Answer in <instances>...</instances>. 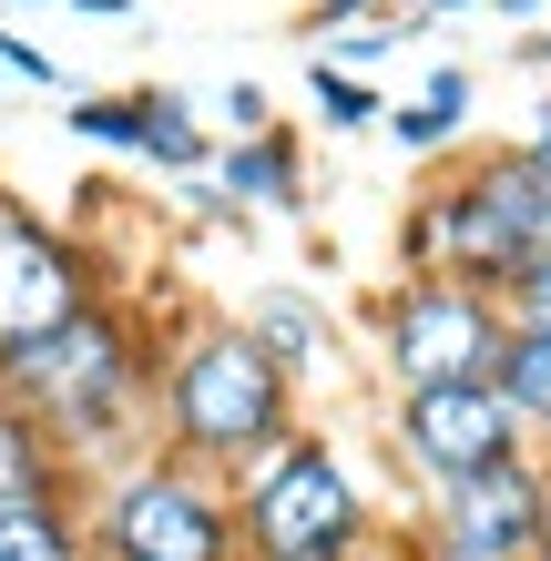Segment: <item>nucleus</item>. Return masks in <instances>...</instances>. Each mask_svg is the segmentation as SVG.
I'll list each match as a JSON object with an SVG mask.
<instances>
[{"label": "nucleus", "mask_w": 551, "mask_h": 561, "mask_svg": "<svg viewBox=\"0 0 551 561\" xmlns=\"http://www.w3.org/2000/svg\"><path fill=\"white\" fill-rule=\"evenodd\" d=\"M153 409H164V449L174 459L236 480L245 459H266L286 428H297V378H286L245 327H194V337H174L164 368H153Z\"/></svg>", "instance_id": "obj_1"}, {"label": "nucleus", "mask_w": 551, "mask_h": 561, "mask_svg": "<svg viewBox=\"0 0 551 561\" xmlns=\"http://www.w3.org/2000/svg\"><path fill=\"white\" fill-rule=\"evenodd\" d=\"M0 388L31 409L61 439V459H103V449H123V428H134V409H144V388H153V357L134 347V327H123L103 296L61 327V337H42V347H21L11 368H0Z\"/></svg>", "instance_id": "obj_2"}, {"label": "nucleus", "mask_w": 551, "mask_h": 561, "mask_svg": "<svg viewBox=\"0 0 551 561\" xmlns=\"http://www.w3.org/2000/svg\"><path fill=\"white\" fill-rule=\"evenodd\" d=\"M82 531H92V561H245L236 480L194 470L174 449L113 459L82 490Z\"/></svg>", "instance_id": "obj_3"}, {"label": "nucleus", "mask_w": 551, "mask_h": 561, "mask_svg": "<svg viewBox=\"0 0 551 561\" xmlns=\"http://www.w3.org/2000/svg\"><path fill=\"white\" fill-rule=\"evenodd\" d=\"M236 520H245V561H358L388 531L328 428H286L266 459H245Z\"/></svg>", "instance_id": "obj_4"}, {"label": "nucleus", "mask_w": 551, "mask_h": 561, "mask_svg": "<svg viewBox=\"0 0 551 561\" xmlns=\"http://www.w3.org/2000/svg\"><path fill=\"white\" fill-rule=\"evenodd\" d=\"M501 296L491 286H460V276H399L378 307V368L399 388H460V378H491L501 368Z\"/></svg>", "instance_id": "obj_5"}, {"label": "nucleus", "mask_w": 551, "mask_h": 561, "mask_svg": "<svg viewBox=\"0 0 551 561\" xmlns=\"http://www.w3.org/2000/svg\"><path fill=\"white\" fill-rule=\"evenodd\" d=\"M388 439H399V470L429 490H460L480 470H501V459H521V419L491 378H460V388H399V409H388Z\"/></svg>", "instance_id": "obj_6"}, {"label": "nucleus", "mask_w": 551, "mask_h": 561, "mask_svg": "<svg viewBox=\"0 0 551 561\" xmlns=\"http://www.w3.org/2000/svg\"><path fill=\"white\" fill-rule=\"evenodd\" d=\"M541 511H551V470L521 449V459H501V470L439 490L429 520H409V531H418V551H429V561H531Z\"/></svg>", "instance_id": "obj_7"}, {"label": "nucleus", "mask_w": 551, "mask_h": 561, "mask_svg": "<svg viewBox=\"0 0 551 561\" xmlns=\"http://www.w3.org/2000/svg\"><path fill=\"white\" fill-rule=\"evenodd\" d=\"M82 307H92V266H82V245H72V236H51L42 215L0 205V368H11L21 347L61 337Z\"/></svg>", "instance_id": "obj_8"}, {"label": "nucleus", "mask_w": 551, "mask_h": 561, "mask_svg": "<svg viewBox=\"0 0 551 561\" xmlns=\"http://www.w3.org/2000/svg\"><path fill=\"white\" fill-rule=\"evenodd\" d=\"M72 490H82V470L61 459V439L11 399V388H0V511H21V501H72Z\"/></svg>", "instance_id": "obj_9"}, {"label": "nucleus", "mask_w": 551, "mask_h": 561, "mask_svg": "<svg viewBox=\"0 0 551 561\" xmlns=\"http://www.w3.org/2000/svg\"><path fill=\"white\" fill-rule=\"evenodd\" d=\"M215 194H236V205H307V163H297V134H236L215 153Z\"/></svg>", "instance_id": "obj_10"}, {"label": "nucleus", "mask_w": 551, "mask_h": 561, "mask_svg": "<svg viewBox=\"0 0 551 561\" xmlns=\"http://www.w3.org/2000/svg\"><path fill=\"white\" fill-rule=\"evenodd\" d=\"M245 337L266 347L286 378H317V368H328V317H317V296H297V286H266V296H255V307H245Z\"/></svg>", "instance_id": "obj_11"}, {"label": "nucleus", "mask_w": 551, "mask_h": 561, "mask_svg": "<svg viewBox=\"0 0 551 561\" xmlns=\"http://www.w3.org/2000/svg\"><path fill=\"white\" fill-rule=\"evenodd\" d=\"M0 561H92L82 490H72V501H21V511H0Z\"/></svg>", "instance_id": "obj_12"}, {"label": "nucleus", "mask_w": 551, "mask_h": 561, "mask_svg": "<svg viewBox=\"0 0 551 561\" xmlns=\"http://www.w3.org/2000/svg\"><path fill=\"white\" fill-rule=\"evenodd\" d=\"M470 103H480V82H470V72H429V92H418V103L388 113V144H409V153L460 144V134H470Z\"/></svg>", "instance_id": "obj_13"}, {"label": "nucleus", "mask_w": 551, "mask_h": 561, "mask_svg": "<svg viewBox=\"0 0 551 561\" xmlns=\"http://www.w3.org/2000/svg\"><path fill=\"white\" fill-rule=\"evenodd\" d=\"M144 103V153L164 163V174H194L205 163V123H194V103L184 92H134Z\"/></svg>", "instance_id": "obj_14"}, {"label": "nucleus", "mask_w": 551, "mask_h": 561, "mask_svg": "<svg viewBox=\"0 0 551 561\" xmlns=\"http://www.w3.org/2000/svg\"><path fill=\"white\" fill-rule=\"evenodd\" d=\"M72 134L82 144H113V153H144V103H134V92H82Z\"/></svg>", "instance_id": "obj_15"}, {"label": "nucleus", "mask_w": 551, "mask_h": 561, "mask_svg": "<svg viewBox=\"0 0 551 561\" xmlns=\"http://www.w3.org/2000/svg\"><path fill=\"white\" fill-rule=\"evenodd\" d=\"M501 317H510V327H541V337H551V245L521 255V266L501 276Z\"/></svg>", "instance_id": "obj_16"}, {"label": "nucleus", "mask_w": 551, "mask_h": 561, "mask_svg": "<svg viewBox=\"0 0 551 561\" xmlns=\"http://www.w3.org/2000/svg\"><path fill=\"white\" fill-rule=\"evenodd\" d=\"M317 103H328V123H337V134H368V123L388 113L358 72H337V61H317Z\"/></svg>", "instance_id": "obj_17"}, {"label": "nucleus", "mask_w": 551, "mask_h": 561, "mask_svg": "<svg viewBox=\"0 0 551 561\" xmlns=\"http://www.w3.org/2000/svg\"><path fill=\"white\" fill-rule=\"evenodd\" d=\"M0 72H11V82H42V92L61 82V72H51V51H31L21 31H0Z\"/></svg>", "instance_id": "obj_18"}, {"label": "nucleus", "mask_w": 551, "mask_h": 561, "mask_svg": "<svg viewBox=\"0 0 551 561\" xmlns=\"http://www.w3.org/2000/svg\"><path fill=\"white\" fill-rule=\"evenodd\" d=\"M388 51H399V31H347V42H337L328 61H337V72H347V61H388Z\"/></svg>", "instance_id": "obj_19"}, {"label": "nucleus", "mask_w": 551, "mask_h": 561, "mask_svg": "<svg viewBox=\"0 0 551 561\" xmlns=\"http://www.w3.org/2000/svg\"><path fill=\"white\" fill-rule=\"evenodd\" d=\"M358 561H429V551H418V531H409V520H388V531H378Z\"/></svg>", "instance_id": "obj_20"}, {"label": "nucleus", "mask_w": 551, "mask_h": 561, "mask_svg": "<svg viewBox=\"0 0 551 561\" xmlns=\"http://www.w3.org/2000/svg\"><path fill=\"white\" fill-rule=\"evenodd\" d=\"M225 123H236V134H266V92L236 82V92H225Z\"/></svg>", "instance_id": "obj_21"}, {"label": "nucleus", "mask_w": 551, "mask_h": 561, "mask_svg": "<svg viewBox=\"0 0 551 561\" xmlns=\"http://www.w3.org/2000/svg\"><path fill=\"white\" fill-rule=\"evenodd\" d=\"M521 144H531V153L551 163V92H541V113H531V134H521Z\"/></svg>", "instance_id": "obj_22"}, {"label": "nucleus", "mask_w": 551, "mask_h": 561, "mask_svg": "<svg viewBox=\"0 0 551 561\" xmlns=\"http://www.w3.org/2000/svg\"><path fill=\"white\" fill-rule=\"evenodd\" d=\"M358 11H378V0H317V21H358Z\"/></svg>", "instance_id": "obj_23"}, {"label": "nucleus", "mask_w": 551, "mask_h": 561, "mask_svg": "<svg viewBox=\"0 0 551 561\" xmlns=\"http://www.w3.org/2000/svg\"><path fill=\"white\" fill-rule=\"evenodd\" d=\"M399 11H409V21H418V11H470V0H399Z\"/></svg>", "instance_id": "obj_24"}, {"label": "nucleus", "mask_w": 551, "mask_h": 561, "mask_svg": "<svg viewBox=\"0 0 551 561\" xmlns=\"http://www.w3.org/2000/svg\"><path fill=\"white\" fill-rule=\"evenodd\" d=\"M72 11H103V21H123V11H134V0H72Z\"/></svg>", "instance_id": "obj_25"}, {"label": "nucleus", "mask_w": 551, "mask_h": 561, "mask_svg": "<svg viewBox=\"0 0 551 561\" xmlns=\"http://www.w3.org/2000/svg\"><path fill=\"white\" fill-rule=\"evenodd\" d=\"M531 561H551V511H541V541H531Z\"/></svg>", "instance_id": "obj_26"}, {"label": "nucleus", "mask_w": 551, "mask_h": 561, "mask_svg": "<svg viewBox=\"0 0 551 561\" xmlns=\"http://www.w3.org/2000/svg\"><path fill=\"white\" fill-rule=\"evenodd\" d=\"M491 11H541V0H491Z\"/></svg>", "instance_id": "obj_27"}, {"label": "nucleus", "mask_w": 551, "mask_h": 561, "mask_svg": "<svg viewBox=\"0 0 551 561\" xmlns=\"http://www.w3.org/2000/svg\"><path fill=\"white\" fill-rule=\"evenodd\" d=\"M0 82H11V72H0Z\"/></svg>", "instance_id": "obj_28"}]
</instances>
